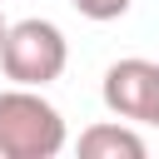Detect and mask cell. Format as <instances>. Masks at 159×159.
Here are the masks:
<instances>
[{
    "label": "cell",
    "instance_id": "6",
    "mask_svg": "<svg viewBox=\"0 0 159 159\" xmlns=\"http://www.w3.org/2000/svg\"><path fill=\"white\" fill-rule=\"evenodd\" d=\"M149 124H154V129H159V99H154V119H149Z\"/></svg>",
    "mask_w": 159,
    "mask_h": 159
},
{
    "label": "cell",
    "instance_id": "1",
    "mask_svg": "<svg viewBox=\"0 0 159 159\" xmlns=\"http://www.w3.org/2000/svg\"><path fill=\"white\" fill-rule=\"evenodd\" d=\"M65 149V114L30 84L0 89V159H55Z\"/></svg>",
    "mask_w": 159,
    "mask_h": 159
},
{
    "label": "cell",
    "instance_id": "7",
    "mask_svg": "<svg viewBox=\"0 0 159 159\" xmlns=\"http://www.w3.org/2000/svg\"><path fill=\"white\" fill-rule=\"evenodd\" d=\"M5 30H10V25H5V15H0V45H5Z\"/></svg>",
    "mask_w": 159,
    "mask_h": 159
},
{
    "label": "cell",
    "instance_id": "2",
    "mask_svg": "<svg viewBox=\"0 0 159 159\" xmlns=\"http://www.w3.org/2000/svg\"><path fill=\"white\" fill-rule=\"evenodd\" d=\"M70 65V45H65V30L55 20H15L5 30V45H0V70L10 84H30V89H45L65 75Z\"/></svg>",
    "mask_w": 159,
    "mask_h": 159
},
{
    "label": "cell",
    "instance_id": "3",
    "mask_svg": "<svg viewBox=\"0 0 159 159\" xmlns=\"http://www.w3.org/2000/svg\"><path fill=\"white\" fill-rule=\"evenodd\" d=\"M104 109L114 119H129V124H149L154 119V99H159V65L154 60H114L104 70Z\"/></svg>",
    "mask_w": 159,
    "mask_h": 159
},
{
    "label": "cell",
    "instance_id": "5",
    "mask_svg": "<svg viewBox=\"0 0 159 159\" xmlns=\"http://www.w3.org/2000/svg\"><path fill=\"white\" fill-rule=\"evenodd\" d=\"M70 5H75L84 20H99V25H104V20H119L134 0H70Z\"/></svg>",
    "mask_w": 159,
    "mask_h": 159
},
{
    "label": "cell",
    "instance_id": "4",
    "mask_svg": "<svg viewBox=\"0 0 159 159\" xmlns=\"http://www.w3.org/2000/svg\"><path fill=\"white\" fill-rule=\"evenodd\" d=\"M144 134L129 129V119H104L80 134V159H144Z\"/></svg>",
    "mask_w": 159,
    "mask_h": 159
}]
</instances>
